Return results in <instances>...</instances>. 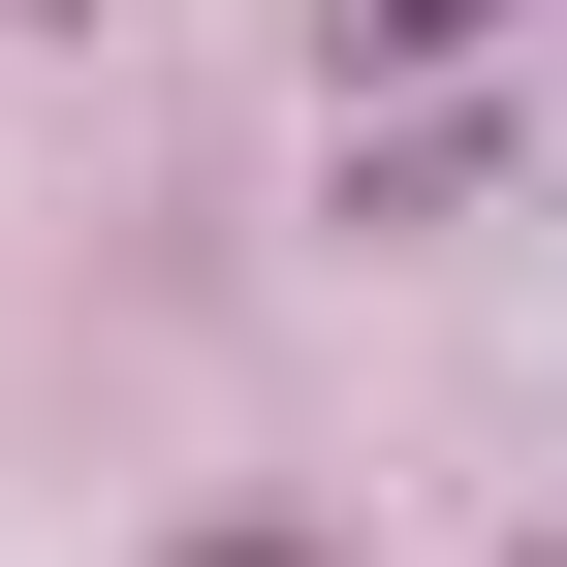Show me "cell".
Returning a JSON list of instances; mask_svg holds the SVG:
<instances>
[{"mask_svg": "<svg viewBox=\"0 0 567 567\" xmlns=\"http://www.w3.org/2000/svg\"><path fill=\"white\" fill-rule=\"evenodd\" d=\"M379 32H473V0H379Z\"/></svg>", "mask_w": 567, "mask_h": 567, "instance_id": "6da1fadb", "label": "cell"}]
</instances>
